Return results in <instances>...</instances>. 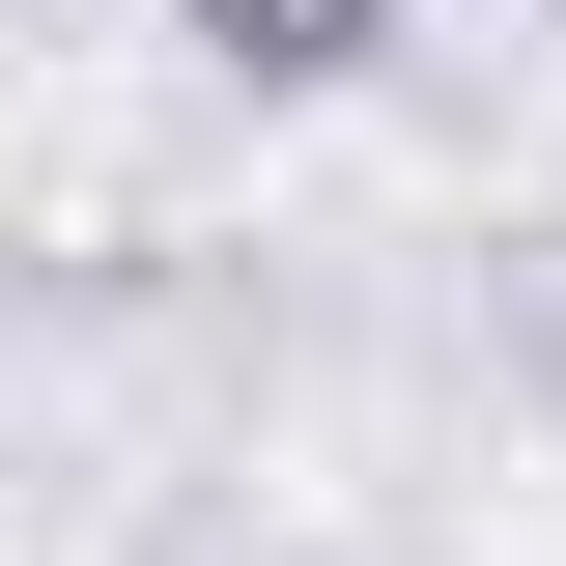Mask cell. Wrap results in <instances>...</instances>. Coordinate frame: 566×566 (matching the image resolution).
<instances>
[{
    "instance_id": "1",
    "label": "cell",
    "mask_w": 566,
    "mask_h": 566,
    "mask_svg": "<svg viewBox=\"0 0 566 566\" xmlns=\"http://www.w3.org/2000/svg\"><path fill=\"white\" fill-rule=\"evenodd\" d=\"M170 57H199V85H255V114H312V85H368V57H397V0H170Z\"/></svg>"
},
{
    "instance_id": "2",
    "label": "cell",
    "mask_w": 566,
    "mask_h": 566,
    "mask_svg": "<svg viewBox=\"0 0 566 566\" xmlns=\"http://www.w3.org/2000/svg\"><path fill=\"white\" fill-rule=\"evenodd\" d=\"M510 312H538V368H566V227H538V283H510Z\"/></svg>"
},
{
    "instance_id": "3",
    "label": "cell",
    "mask_w": 566,
    "mask_h": 566,
    "mask_svg": "<svg viewBox=\"0 0 566 566\" xmlns=\"http://www.w3.org/2000/svg\"><path fill=\"white\" fill-rule=\"evenodd\" d=\"M142 566H312V538H142Z\"/></svg>"
},
{
    "instance_id": "4",
    "label": "cell",
    "mask_w": 566,
    "mask_h": 566,
    "mask_svg": "<svg viewBox=\"0 0 566 566\" xmlns=\"http://www.w3.org/2000/svg\"><path fill=\"white\" fill-rule=\"evenodd\" d=\"M538 29H566V0H538Z\"/></svg>"
}]
</instances>
